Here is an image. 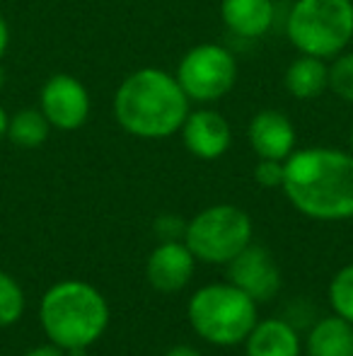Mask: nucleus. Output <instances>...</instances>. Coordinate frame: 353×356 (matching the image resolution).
<instances>
[{
    "label": "nucleus",
    "mask_w": 353,
    "mask_h": 356,
    "mask_svg": "<svg viewBox=\"0 0 353 356\" xmlns=\"http://www.w3.org/2000/svg\"><path fill=\"white\" fill-rule=\"evenodd\" d=\"M283 194L315 220L353 218V155L336 148H302L286 158Z\"/></svg>",
    "instance_id": "nucleus-1"
},
{
    "label": "nucleus",
    "mask_w": 353,
    "mask_h": 356,
    "mask_svg": "<svg viewBox=\"0 0 353 356\" xmlns=\"http://www.w3.org/2000/svg\"><path fill=\"white\" fill-rule=\"evenodd\" d=\"M187 92L179 80L162 68H138L121 80L114 92V119L126 134L146 141L170 138L189 117Z\"/></svg>",
    "instance_id": "nucleus-2"
},
{
    "label": "nucleus",
    "mask_w": 353,
    "mask_h": 356,
    "mask_svg": "<svg viewBox=\"0 0 353 356\" xmlns=\"http://www.w3.org/2000/svg\"><path fill=\"white\" fill-rule=\"evenodd\" d=\"M39 320L49 342L63 352L87 349L107 330L109 305L92 284L61 282L44 293Z\"/></svg>",
    "instance_id": "nucleus-3"
},
{
    "label": "nucleus",
    "mask_w": 353,
    "mask_h": 356,
    "mask_svg": "<svg viewBox=\"0 0 353 356\" xmlns=\"http://www.w3.org/2000/svg\"><path fill=\"white\" fill-rule=\"evenodd\" d=\"M193 332L216 347H232L247 339L257 325V300L232 284H208L189 300Z\"/></svg>",
    "instance_id": "nucleus-4"
},
{
    "label": "nucleus",
    "mask_w": 353,
    "mask_h": 356,
    "mask_svg": "<svg viewBox=\"0 0 353 356\" xmlns=\"http://www.w3.org/2000/svg\"><path fill=\"white\" fill-rule=\"evenodd\" d=\"M286 34L300 54L339 56L353 39V0H295Z\"/></svg>",
    "instance_id": "nucleus-5"
},
{
    "label": "nucleus",
    "mask_w": 353,
    "mask_h": 356,
    "mask_svg": "<svg viewBox=\"0 0 353 356\" xmlns=\"http://www.w3.org/2000/svg\"><path fill=\"white\" fill-rule=\"evenodd\" d=\"M184 243L201 262L227 264L252 243V218L232 204H216L189 220Z\"/></svg>",
    "instance_id": "nucleus-6"
},
{
    "label": "nucleus",
    "mask_w": 353,
    "mask_h": 356,
    "mask_svg": "<svg viewBox=\"0 0 353 356\" xmlns=\"http://www.w3.org/2000/svg\"><path fill=\"white\" fill-rule=\"evenodd\" d=\"M175 78L191 102L211 104L235 88L237 61L221 44H196L182 56Z\"/></svg>",
    "instance_id": "nucleus-7"
},
{
    "label": "nucleus",
    "mask_w": 353,
    "mask_h": 356,
    "mask_svg": "<svg viewBox=\"0 0 353 356\" xmlns=\"http://www.w3.org/2000/svg\"><path fill=\"white\" fill-rule=\"evenodd\" d=\"M39 109L49 119L51 129L76 131V129L85 127L92 102H89L87 88L76 75L56 73L44 83L42 92H39Z\"/></svg>",
    "instance_id": "nucleus-8"
},
{
    "label": "nucleus",
    "mask_w": 353,
    "mask_h": 356,
    "mask_svg": "<svg viewBox=\"0 0 353 356\" xmlns=\"http://www.w3.org/2000/svg\"><path fill=\"white\" fill-rule=\"evenodd\" d=\"M227 279L257 303L273 298L281 289V272H278L273 257L261 245L252 243L235 259L227 262Z\"/></svg>",
    "instance_id": "nucleus-9"
},
{
    "label": "nucleus",
    "mask_w": 353,
    "mask_h": 356,
    "mask_svg": "<svg viewBox=\"0 0 353 356\" xmlns=\"http://www.w3.org/2000/svg\"><path fill=\"white\" fill-rule=\"evenodd\" d=\"M179 131H182V141L187 150L198 160L223 158L232 143V129L227 119L208 107L189 112Z\"/></svg>",
    "instance_id": "nucleus-10"
},
{
    "label": "nucleus",
    "mask_w": 353,
    "mask_h": 356,
    "mask_svg": "<svg viewBox=\"0 0 353 356\" xmlns=\"http://www.w3.org/2000/svg\"><path fill=\"white\" fill-rule=\"evenodd\" d=\"M193 267H196V257L187 248V243L170 240V243L157 245L150 252L146 274L155 291L175 293V291H182L184 286L191 282Z\"/></svg>",
    "instance_id": "nucleus-11"
},
{
    "label": "nucleus",
    "mask_w": 353,
    "mask_h": 356,
    "mask_svg": "<svg viewBox=\"0 0 353 356\" xmlns=\"http://www.w3.org/2000/svg\"><path fill=\"white\" fill-rule=\"evenodd\" d=\"M247 141L259 158L286 160L295 150V127L283 112L264 109L247 127Z\"/></svg>",
    "instance_id": "nucleus-12"
},
{
    "label": "nucleus",
    "mask_w": 353,
    "mask_h": 356,
    "mask_svg": "<svg viewBox=\"0 0 353 356\" xmlns=\"http://www.w3.org/2000/svg\"><path fill=\"white\" fill-rule=\"evenodd\" d=\"M221 17L235 37L259 39L271 29L276 8L273 0H223Z\"/></svg>",
    "instance_id": "nucleus-13"
},
{
    "label": "nucleus",
    "mask_w": 353,
    "mask_h": 356,
    "mask_svg": "<svg viewBox=\"0 0 353 356\" xmlns=\"http://www.w3.org/2000/svg\"><path fill=\"white\" fill-rule=\"evenodd\" d=\"M247 356H300V337L286 320H264L245 339Z\"/></svg>",
    "instance_id": "nucleus-14"
},
{
    "label": "nucleus",
    "mask_w": 353,
    "mask_h": 356,
    "mask_svg": "<svg viewBox=\"0 0 353 356\" xmlns=\"http://www.w3.org/2000/svg\"><path fill=\"white\" fill-rule=\"evenodd\" d=\"M283 85H286L288 95H293L295 99H315L329 88V66L325 58L300 54L286 68Z\"/></svg>",
    "instance_id": "nucleus-15"
},
{
    "label": "nucleus",
    "mask_w": 353,
    "mask_h": 356,
    "mask_svg": "<svg viewBox=\"0 0 353 356\" xmlns=\"http://www.w3.org/2000/svg\"><path fill=\"white\" fill-rule=\"evenodd\" d=\"M307 356H353V325L339 315L320 320L307 337Z\"/></svg>",
    "instance_id": "nucleus-16"
},
{
    "label": "nucleus",
    "mask_w": 353,
    "mask_h": 356,
    "mask_svg": "<svg viewBox=\"0 0 353 356\" xmlns=\"http://www.w3.org/2000/svg\"><path fill=\"white\" fill-rule=\"evenodd\" d=\"M51 124L42 109H19L8 122V141L17 148H39L46 143Z\"/></svg>",
    "instance_id": "nucleus-17"
},
{
    "label": "nucleus",
    "mask_w": 353,
    "mask_h": 356,
    "mask_svg": "<svg viewBox=\"0 0 353 356\" xmlns=\"http://www.w3.org/2000/svg\"><path fill=\"white\" fill-rule=\"evenodd\" d=\"M24 313V293L22 286L10 274L0 272V327L15 325Z\"/></svg>",
    "instance_id": "nucleus-18"
},
{
    "label": "nucleus",
    "mask_w": 353,
    "mask_h": 356,
    "mask_svg": "<svg viewBox=\"0 0 353 356\" xmlns=\"http://www.w3.org/2000/svg\"><path fill=\"white\" fill-rule=\"evenodd\" d=\"M329 303L336 315L353 325V264L344 267L329 284Z\"/></svg>",
    "instance_id": "nucleus-19"
},
{
    "label": "nucleus",
    "mask_w": 353,
    "mask_h": 356,
    "mask_svg": "<svg viewBox=\"0 0 353 356\" xmlns=\"http://www.w3.org/2000/svg\"><path fill=\"white\" fill-rule=\"evenodd\" d=\"M329 88L336 97L353 104V51H341L329 66Z\"/></svg>",
    "instance_id": "nucleus-20"
},
{
    "label": "nucleus",
    "mask_w": 353,
    "mask_h": 356,
    "mask_svg": "<svg viewBox=\"0 0 353 356\" xmlns=\"http://www.w3.org/2000/svg\"><path fill=\"white\" fill-rule=\"evenodd\" d=\"M255 179L264 189H281L283 179H286V160L259 158V163L255 168Z\"/></svg>",
    "instance_id": "nucleus-21"
},
{
    "label": "nucleus",
    "mask_w": 353,
    "mask_h": 356,
    "mask_svg": "<svg viewBox=\"0 0 353 356\" xmlns=\"http://www.w3.org/2000/svg\"><path fill=\"white\" fill-rule=\"evenodd\" d=\"M155 233L162 238V243L179 240V235L184 238V233H187V223L179 220L177 216H160V218L155 220Z\"/></svg>",
    "instance_id": "nucleus-22"
},
{
    "label": "nucleus",
    "mask_w": 353,
    "mask_h": 356,
    "mask_svg": "<svg viewBox=\"0 0 353 356\" xmlns=\"http://www.w3.org/2000/svg\"><path fill=\"white\" fill-rule=\"evenodd\" d=\"M24 356H66V352L61 347H56V344H44V347L32 349V352H27Z\"/></svg>",
    "instance_id": "nucleus-23"
},
{
    "label": "nucleus",
    "mask_w": 353,
    "mask_h": 356,
    "mask_svg": "<svg viewBox=\"0 0 353 356\" xmlns=\"http://www.w3.org/2000/svg\"><path fill=\"white\" fill-rule=\"evenodd\" d=\"M8 47H10V27H8V22H5L3 15H0V61H3Z\"/></svg>",
    "instance_id": "nucleus-24"
},
{
    "label": "nucleus",
    "mask_w": 353,
    "mask_h": 356,
    "mask_svg": "<svg viewBox=\"0 0 353 356\" xmlns=\"http://www.w3.org/2000/svg\"><path fill=\"white\" fill-rule=\"evenodd\" d=\"M165 356H201L193 347H187V344H179V347H172Z\"/></svg>",
    "instance_id": "nucleus-25"
},
{
    "label": "nucleus",
    "mask_w": 353,
    "mask_h": 356,
    "mask_svg": "<svg viewBox=\"0 0 353 356\" xmlns=\"http://www.w3.org/2000/svg\"><path fill=\"white\" fill-rule=\"evenodd\" d=\"M8 122H10V114L5 112V107L0 104V141L8 136Z\"/></svg>",
    "instance_id": "nucleus-26"
},
{
    "label": "nucleus",
    "mask_w": 353,
    "mask_h": 356,
    "mask_svg": "<svg viewBox=\"0 0 353 356\" xmlns=\"http://www.w3.org/2000/svg\"><path fill=\"white\" fill-rule=\"evenodd\" d=\"M349 145H351V155H353V129H351V134H349Z\"/></svg>",
    "instance_id": "nucleus-27"
},
{
    "label": "nucleus",
    "mask_w": 353,
    "mask_h": 356,
    "mask_svg": "<svg viewBox=\"0 0 353 356\" xmlns=\"http://www.w3.org/2000/svg\"><path fill=\"white\" fill-rule=\"evenodd\" d=\"M3 83H5V71L0 68V88H3Z\"/></svg>",
    "instance_id": "nucleus-28"
}]
</instances>
